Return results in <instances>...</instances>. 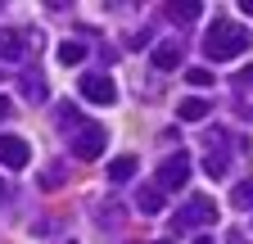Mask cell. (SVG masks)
<instances>
[{
    "mask_svg": "<svg viewBox=\"0 0 253 244\" xmlns=\"http://www.w3.org/2000/svg\"><path fill=\"white\" fill-rule=\"evenodd\" d=\"M249 45H253V37L244 32L240 23H231V18H212L208 37H204V54H208V64H226V59L244 54Z\"/></svg>",
    "mask_w": 253,
    "mask_h": 244,
    "instance_id": "1",
    "label": "cell"
},
{
    "mask_svg": "<svg viewBox=\"0 0 253 244\" xmlns=\"http://www.w3.org/2000/svg\"><path fill=\"white\" fill-rule=\"evenodd\" d=\"M104 149H109V131L100 127V122H86V127H77L73 131V159H100L104 154Z\"/></svg>",
    "mask_w": 253,
    "mask_h": 244,
    "instance_id": "2",
    "label": "cell"
},
{
    "mask_svg": "<svg viewBox=\"0 0 253 244\" xmlns=\"http://www.w3.org/2000/svg\"><path fill=\"white\" fill-rule=\"evenodd\" d=\"M131 176H136V159L131 154H122V159L109 163V181H113V186H122V181H131Z\"/></svg>",
    "mask_w": 253,
    "mask_h": 244,
    "instance_id": "16",
    "label": "cell"
},
{
    "mask_svg": "<svg viewBox=\"0 0 253 244\" xmlns=\"http://www.w3.org/2000/svg\"><path fill=\"white\" fill-rule=\"evenodd\" d=\"M18 86H23V100H27V104H41V100H45V77H41L37 68H27V73L18 77Z\"/></svg>",
    "mask_w": 253,
    "mask_h": 244,
    "instance_id": "13",
    "label": "cell"
},
{
    "mask_svg": "<svg viewBox=\"0 0 253 244\" xmlns=\"http://www.w3.org/2000/svg\"><path fill=\"white\" fill-rule=\"evenodd\" d=\"M208 113H212V104H208L204 95H190V100L176 104V118H181V122H204Z\"/></svg>",
    "mask_w": 253,
    "mask_h": 244,
    "instance_id": "12",
    "label": "cell"
},
{
    "mask_svg": "<svg viewBox=\"0 0 253 244\" xmlns=\"http://www.w3.org/2000/svg\"><path fill=\"white\" fill-rule=\"evenodd\" d=\"M27 32H18V27H0V59H9V64H18V59L27 54Z\"/></svg>",
    "mask_w": 253,
    "mask_h": 244,
    "instance_id": "9",
    "label": "cell"
},
{
    "mask_svg": "<svg viewBox=\"0 0 253 244\" xmlns=\"http://www.w3.org/2000/svg\"><path fill=\"white\" fill-rule=\"evenodd\" d=\"M163 203H168V195L158 190L154 181H149V186H140V190H136V208H140V212H163Z\"/></svg>",
    "mask_w": 253,
    "mask_h": 244,
    "instance_id": "14",
    "label": "cell"
},
{
    "mask_svg": "<svg viewBox=\"0 0 253 244\" xmlns=\"http://www.w3.org/2000/svg\"><path fill=\"white\" fill-rule=\"evenodd\" d=\"M41 186L50 190V186H63V167H45V176H41Z\"/></svg>",
    "mask_w": 253,
    "mask_h": 244,
    "instance_id": "21",
    "label": "cell"
},
{
    "mask_svg": "<svg viewBox=\"0 0 253 244\" xmlns=\"http://www.w3.org/2000/svg\"><path fill=\"white\" fill-rule=\"evenodd\" d=\"M185 81H190V86H212V73H208V68H190Z\"/></svg>",
    "mask_w": 253,
    "mask_h": 244,
    "instance_id": "20",
    "label": "cell"
},
{
    "mask_svg": "<svg viewBox=\"0 0 253 244\" xmlns=\"http://www.w3.org/2000/svg\"><path fill=\"white\" fill-rule=\"evenodd\" d=\"M231 86H235V95H249V90H253V64H249V68H240Z\"/></svg>",
    "mask_w": 253,
    "mask_h": 244,
    "instance_id": "19",
    "label": "cell"
},
{
    "mask_svg": "<svg viewBox=\"0 0 253 244\" xmlns=\"http://www.w3.org/2000/svg\"><path fill=\"white\" fill-rule=\"evenodd\" d=\"M0 195H5V181H0Z\"/></svg>",
    "mask_w": 253,
    "mask_h": 244,
    "instance_id": "28",
    "label": "cell"
},
{
    "mask_svg": "<svg viewBox=\"0 0 253 244\" xmlns=\"http://www.w3.org/2000/svg\"><path fill=\"white\" fill-rule=\"evenodd\" d=\"M54 122H59V131H77L82 127V113H77V104H68V100H63V104H54Z\"/></svg>",
    "mask_w": 253,
    "mask_h": 244,
    "instance_id": "15",
    "label": "cell"
},
{
    "mask_svg": "<svg viewBox=\"0 0 253 244\" xmlns=\"http://www.w3.org/2000/svg\"><path fill=\"white\" fill-rule=\"evenodd\" d=\"M217 222V203L208 199V195H195V199H190L181 212H176V217H172V226L176 231H190V226H212Z\"/></svg>",
    "mask_w": 253,
    "mask_h": 244,
    "instance_id": "3",
    "label": "cell"
},
{
    "mask_svg": "<svg viewBox=\"0 0 253 244\" xmlns=\"http://www.w3.org/2000/svg\"><path fill=\"white\" fill-rule=\"evenodd\" d=\"M154 244H172V240H154Z\"/></svg>",
    "mask_w": 253,
    "mask_h": 244,
    "instance_id": "27",
    "label": "cell"
},
{
    "mask_svg": "<svg viewBox=\"0 0 253 244\" xmlns=\"http://www.w3.org/2000/svg\"><path fill=\"white\" fill-rule=\"evenodd\" d=\"M95 222L109 226V231H118V226L126 222V208H122L118 199H104V203H95Z\"/></svg>",
    "mask_w": 253,
    "mask_h": 244,
    "instance_id": "11",
    "label": "cell"
},
{
    "mask_svg": "<svg viewBox=\"0 0 253 244\" xmlns=\"http://www.w3.org/2000/svg\"><path fill=\"white\" fill-rule=\"evenodd\" d=\"M27 159H32V149L23 136H0V163L5 167H27Z\"/></svg>",
    "mask_w": 253,
    "mask_h": 244,
    "instance_id": "7",
    "label": "cell"
},
{
    "mask_svg": "<svg viewBox=\"0 0 253 244\" xmlns=\"http://www.w3.org/2000/svg\"><path fill=\"white\" fill-rule=\"evenodd\" d=\"M181 59H185V45H181V41H158V45H154V68H158V73L181 68Z\"/></svg>",
    "mask_w": 253,
    "mask_h": 244,
    "instance_id": "8",
    "label": "cell"
},
{
    "mask_svg": "<svg viewBox=\"0 0 253 244\" xmlns=\"http://www.w3.org/2000/svg\"><path fill=\"white\" fill-rule=\"evenodd\" d=\"M77 90H82L86 104H100V109H109V104L118 100V86H113L109 73H86V77L77 81Z\"/></svg>",
    "mask_w": 253,
    "mask_h": 244,
    "instance_id": "4",
    "label": "cell"
},
{
    "mask_svg": "<svg viewBox=\"0 0 253 244\" xmlns=\"http://www.w3.org/2000/svg\"><path fill=\"white\" fill-rule=\"evenodd\" d=\"M0 118H9V100L5 95H0Z\"/></svg>",
    "mask_w": 253,
    "mask_h": 244,
    "instance_id": "23",
    "label": "cell"
},
{
    "mask_svg": "<svg viewBox=\"0 0 253 244\" xmlns=\"http://www.w3.org/2000/svg\"><path fill=\"white\" fill-rule=\"evenodd\" d=\"M231 244H244V240H240V235H231Z\"/></svg>",
    "mask_w": 253,
    "mask_h": 244,
    "instance_id": "26",
    "label": "cell"
},
{
    "mask_svg": "<svg viewBox=\"0 0 253 244\" xmlns=\"http://www.w3.org/2000/svg\"><path fill=\"white\" fill-rule=\"evenodd\" d=\"M240 9H244V14H253V0H244V5H240Z\"/></svg>",
    "mask_w": 253,
    "mask_h": 244,
    "instance_id": "24",
    "label": "cell"
},
{
    "mask_svg": "<svg viewBox=\"0 0 253 244\" xmlns=\"http://www.w3.org/2000/svg\"><path fill=\"white\" fill-rule=\"evenodd\" d=\"M235 109H240V118H249V122H253V104H244V100H235Z\"/></svg>",
    "mask_w": 253,
    "mask_h": 244,
    "instance_id": "22",
    "label": "cell"
},
{
    "mask_svg": "<svg viewBox=\"0 0 253 244\" xmlns=\"http://www.w3.org/2000/svg\"><path fill=\"white\" fill-rule=\"evenodd\" d=\"M185 181H190V159H185V154H172V159H163L154 186H158V190H181Z\"/></svg>",
    "mask_w": 253,
    "mask_h": 244,
    "instance_id": "5",
    "label": "cell"
},
{
    "mask_svg": "<svg viewBox=\"0 0 253 244\" xmlns=\"http://www.w3.org/2000/svg\"><path fill=\"white\" fill-rule=\"evenodd\" d=\"M163 14L172 18V23H195L199 14H204V5H199V0H168V5H163Z\"/></svg>",
    "mask_w": 253,
    "mask_h": 244,
    "instance_id": "10",
    "label": "cell"
},
{
    "mask_svg": "<svg viewBox=\"0 0 253 244\" xmlns=\"http://www.w3.org/2000/svg\"><path fill=\"white\" fill-rule=\"evenodd\" d=\"M231 203H235V208H253V176L240 181V186L231 190Z\"/></svg>",
    "mask_w": 253,
    "mask_h": 244,
    "instance_id": "18",
    "label": "cell"
},
{
    "mask_svg": "<svg viewBox=\"0 0 253 244\" xmlns=\"http://www.w3.org/2000/svg\"><path fill=\"white\" fill-rule=\"evenodd\" d=\"M195 244H212V240H208V235H199V240H195Z\"/></svg>",
    "mask_w": 253,
    "mask_h": 244,
    "instance_id": "25",
    "label": "cell"
},
{
    "mask_svg": "<svg viewBox=\"0 0 253 244\" xmlns=\"http://www.w3.org/2000/svg\"><path fill=\"white\" fill-rule=\"evenodd\" d=\"M82 59H86V45L82 41H63L59 45V64H82Z\"/></svg>",
    "mask_w": 253,
    "mask_h": 244,
    "instance_id": "17",
    "label": "cell"
},
{
    "mask_svg": "<svg viewBox=\"0 0 253 244\" xmlns=\"http://www.w3.org/2000/svg\"><path fill=\"white\" fill-rule=\"evenodd\" d=\"M226 140L231 136L221 131V127H208V145H212L208 154H204V172L208 176H226V154H221V145H226Z\"/></svg>",
    "mask_w": 253,
    "mask_h": 244,
    "instance_id": "6",
    "label": "cell"
}]
</instances>
